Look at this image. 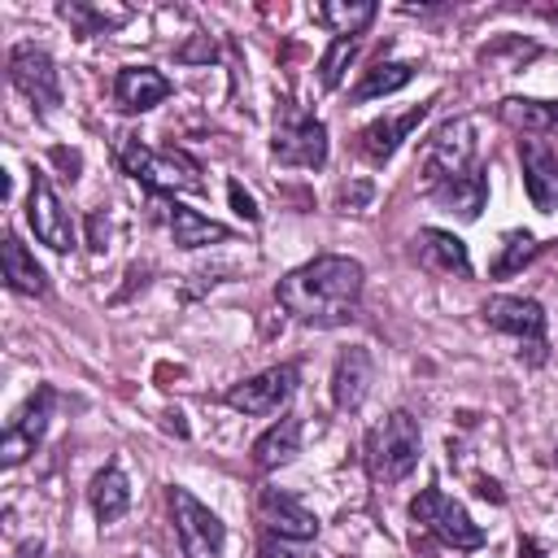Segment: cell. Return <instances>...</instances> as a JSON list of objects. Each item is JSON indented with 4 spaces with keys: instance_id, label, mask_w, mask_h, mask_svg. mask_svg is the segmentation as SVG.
<instances>
[{
    "instance_id": "cell-11",
    "label": "cell",
    "mask_w": 558,
    "mask_h": 558,
    "mask_svg": "<svg viewBox=\"0 0 558 558\" xmlns=\"http://www.w3.org/2000/svg\"><path fill=\"white\" fill-rule=\"evenodd\" d=\"M292 392H296V366L283 362V366H270V371L227 388V405L240 414H275Z\"/></svg>"
},
{
    "instance_id": "cell-15",
    "label": "cell",
    "mask_w": 558,
    "mask_h": 558,
    "mask_svg": "<svg viewBox=\"0 0 558 558\" xmlns=\"http://www.w3.org/2000/svg\"><path fill=\"white\" fill-rule=\"evenodd\" d=\"M170 78L153 65H122L118 78H113V100L126 109V113H148L153 105H161L170 96Z\"/></svg>"
},
{
    "instance_id": "cell-35",
    "label": "cell",
    "mask_w": 558,
    "mask_h": 558,
    "mask_svg": "<svg viewBox=\"0 0 558 558\" xmlns=\"http://www.w3.org/2000/svg\"><path fill=\"white\" fill-rule=\"evenodd\" d=\"M545 17H558V9H545Z\"/></svg>"
},
{
    "instance_id": "cell-21",
    "label": "cell",
    "mask_w": 558,
    "mask_h": 558,
    "mask_svg": "<svg viewBox=\"0 0 558 558\" xmlns=\"http://www.w3.org/2000/svg\"><path fill=\"white\" fill-rule=\"evenodd\" d=\"M301 436H305V427H301V418H279V423H270L257 440H253V462L262 466V471H275V466H283V462H292L296 453H301Z\"/></svg>"
},
{
    "instance_id": "cell-7",
    "label": "cell",
    "mask_w": 558,
    "mask_h": 558,
    "mask_svg": "<svg viewBox=\"0 0 558 558\" xmlns=\"http://www.w3.org/2000/svg\"><path fill=\"white\" fill-rule=\"evenodd\" d=\"M170 510H174V532L187 558H222V541L227 527L218 523V514L209 506H201L187 488H170Z\"/></svg>"
},
{
    "instance_id": "cell-14",
    "label": "cell",
    "mask_w": 558,
    "mask_h": 558,
    "mask_svg": "<svg viewBox=\"0 0 558 558\" xmlns=\"http://www.w3.org/2000/svg\"><path fill=\"white\" fill-rule=\"evenodd\" d=\"M257 514H262L266 532L279 541H314L318 536V519L296 497H288L283 488H266L257 501Z\"/></svg>"
},
{
    "instance_id": "cell-10",
    "label": "cell",
    "mask_w": 558,
    "mask_h": 558,
    "mask_svg": "<svg viewBox=\"0 0 558 558\" xmlns=\"http://www.w3.org/2000/svg\"><path fill=\"white\" fill-rule=\"evenodd\" d=\"M26 222H31L35 240H39V244H48L52 253H70V248L78 244V235H74V222H70V214L61 209V201H57V192H52V183H48L44 174H35V179H31Z\"/></svg>"
},
{
    "instance_id": "cell-25",
    "label": "cell",
    "mask_w": 558,
    "mask_h": 558,
    "mask_svg": "<svg viewBox=\"0 0 558 558\" xmlns=\"http://www.w3.org/2000/svg\"><path fill=\"white\" fill-rule=\"evenodd\" d=\"M414 78V65L410 61H384L375 70H366V78L353 87V100H375V96H392L401 92L405 83Z\"/></svg>"
},
{
    "instance_id": "cell-29",
    "label": "cell",
    "mask_w": 558,
    "mask_h": 558,
    "mask_svg": "<svg viewBox=\"0 0 558 558\" xmlns=\"http://www.w3.org/2000/svg\"><path fill=\"white\" fill-rule=\"evenodd\" d=\"M353 52H357V35H336V39H331V48H327L323 61H318V83H323L327 92L340 87V78H344V70H349Z\"/></svg>"
},
{
    "instance_id": "cell-17",
    "label": "cell",
    "mask_w": 558,
    "mask_h": 558,
    "mask_svg": "<svg viewBox=\"0 0 558 558\" xmlns=\"http://www.w3.org/2000/svg\"><path fill=\"white\" fill-rule=\"evenodd\" d=\"M423 118H427V105H414V109H410V113H401V118H379V122L362 126V135H357L362 157H366V161H375V166H384V161L401 148V140H405Z\"/></svg>"
},
{
    "instance_id": "cell-13",
    "label": "cell",
    "mask_w": 558,
    "mask_h": 558,
    "mask_svg": "<svg viewBox=\"0 0 558 558\" xmlns=\"http://www.w3.org/2000/svg\"><path fill=\"white\" fill-rule=\"evenodd\" d=\"M519 161H523V187H527L532 205L541 214H554L558 209V157H554V148L536 135H523Z\"/></svg>"
},
{
    "instance_id": "cell-3",
    "label": "cell",
    "mask_w": 558,
    "mask_h": 558,
    "mask_svg": "<svg viewBox=\"0 0 558 558\" xmlns=\"http://www.w3.org/2000/svg\"><path fill=\"white\" fill-rule=\"evenodd\" d=\"M471 166H475V126H471V118H453L427 140V153L418 161V183L427 192H436L440 183L466 174Z\"/></svg>"
},
{
    "instance_id": "cell-30",
    "label": "cell",
    "mask_w": 558,
    "mask_h": 558,
    "mask_svg": "<svg viewBox=\"0 0 558 558\" xmlns=\"http://www.w3.org/2000/svg\"><path fill=\"white\" fill-rule=\"evenodd\" d=\"M227 196H231V205H235V214H240V218L257 222V214H262V209H257V201H253V196L240 187V179H231V183H227Z\"/></svg>"
},
{
    "instance_id": "cell-19",
    "label": "cell",
    "mask_w": 558,
    "mask_h": 558,
    "mask_svg": "<svg viewBox=\"0 0 558 558\" xmlns=\"http://www.w3.org/2000/svg\"><path fill=\"white\" fill-rule=\"evenodd\" d=\"M497 118L523 135H558V100H532V96H506L497 105Z\"/></svg>"
},
{
    "instance_id": "cell-23",
    "label": "cell",
    "mask_w": 558,
    "mask_h": 558,
    "mask_svg": "<svg viewBox=\"0 0 558 558\" xmlns=\"http://www.w3.org/2000/svg\"><path fill=\"white\" fill-rule=\"evenodd\" d=\"M87 497H92V510H96L100 523H118V519L126 514V506H131V484H126V475H122L118 466H105V471L92 480Z\"/></svg>"
},
{
    "instance_id": "cell-26",
    "label": "cell",
    "mask_w": 558,
    "mask_h": 558,
    "mask_svg": "<svg viewBox=\"0 0 558 558\" xmlns=\"http://www.w3.org/2000/svg\"><path fill=\"white\" fill-rule=\"evenodd\" d=\"M314 17L323 22V26H331L336 35H357L371 17H375V4L371 0H362V4H340V0H327V4H318L314 9Z\"/></svg>"
},
{
    "instance_id": "cell-16",
    "label": "cell",
    "mask_w": 558,
    "mask_h": 558,
    "mask_svg": "<svg viewBox=\"0 0 558 558\" xmlns=\"http://www.w3.org/2000/svg\"><path fill=\"white\" fill-rule=\"evenodd\" d=\"M371 375H375L371 353L366 349H344L336 357V371H331V401H336V410L353 414L366 401V392H371Z\"/></svg>"
},
{
    "instance_id": "cell-5",
    "label": "cell",
    "mask_w": 558,
    "mask_h": 558,
    "mask_svg": "<svg viewBox=\"0 0 558 558\" xmlns=\"http://www.w3.org/2000/svg\"><path fill=\"white\" fill-rule=\"evenodd\" d=\"M270 157L279 166H305V170H318L327 161V126L310 113H301L296 105H283L279 109V122H275V140H270Z\"/></svg>"
},
{
    "instance_id": "cell-9",
    "label": "cell",
    "mask_w": 558,
    "mask_h": 558,
    "mask_svg": "<svg viewBox=\"0 0 558 558\" xmlns=\"http://www.w3.org/2000/svg\"><path fill=\"white\" fill-rule=\"evenodd\" d=\"M9 78H13V87H17L39 113H52V109L61 105L57 65H52V57H48L44 48H35V44H17V48L9 52Z\"/></svg>"
},
{
    "instance_id": "cell-22",
    "label": "cell",
    "mask_w": 558,
    "mask_h": 558,
    "mask_svg": "<svg viewBox=\"0 0 558 558\" xmlns=\"http://www.w3.org/2000/svg\"><path fill=\"white\" fill-rule=\"evenodd\" d=\"M0 262H4V283H9L13 292H22V296H44V292H48V279H44L39 262L26 253V244H22L17 235H9V240L0 244Z\"/></svg>"
},
{
    "instance_id": "cell-6",
    "label": "cell",
    "mask_w": 558,
    "mask_h": 558,
    "mask_svg": "<svg viewBox=\"0 0 558 558\" xmlns=\"http://www.w3.org/2000/svg\"><path fill=\"white\" fill-rule=\"evenodd\" d=\"M410 514H414V523H423L427 532H436L445 545H453V549H480L484 545V527L453 501V497H445L440 488H423L414 501H410Z\"/></svg>"
},
{
    "instance_id": "cell-12",
    "label": "cell",
    "mask_w": 558,
    "mask_h": 558,
    "mask_svg": "<svg viewBox=\"0 0 558 558\" xmlns=\"http://www.w3.org/2000/svg\"><path fill=\"white\" fill-rule=\"evenodd\" d=\"M48 410H52V392L39 388L35 397L22 401V410L9 418L4 427V440H0V462L4 466H17L35 453V445L44 440V427H48Z\"/></svg>"
},
{
    "instance_id": "cell-20",
    "label": "cell",
    "mask_w": 558,
    "mask_h": 558,
    "mask_svg": "<svg viewBox=\"0 0 558 558\" xmlns=\"http://www.w3.org/2000/svg\"><path fill=\"white\" fill-rule=\"evenodd\" d=\"M436 205H445L449 214H458V218H480V209H484V196H488V179H484V170L480 166H471L466 174H458V179H449V183H440L436 192H427Z\"/></svg>"
},
{
    "instance_id": "cell-24",
    "label": "cell",
    "mask_w": 558,
    "mask_h": 558,
    "mask_svg": "<svg viewBox=\"0 0 558 558\" xmlns=\"http://www.w3.org/2000/svg\"><path fill=\"white\" fill-rule=\"evenodd\" d=\"M170 235L179 248H201V244H218V240H231V231L214 218H201L196 209L187 205H170Z\"/></svg>"
},
{
    "instance_id": "cell-4",
    "label": "cell",
    "mask_w": 558,
    "mask_h": 558,
    "mask_svg": "<svg viewBox=\"0 0 558 558\" xmlns=\"http://www.w3.org/2000/svg\"><path fill=\"white\" fill-rule=\"evenodd\" d=\"M418 445H423V436H418L414 414L392 410V414L375 427V436H371V471H375L379 480H388V484L405 480V475L414 471V462H418Z\"/></svg>"
},
{
    "instance_id": "cell-2",
    "label": "cell",
    "mask_w": 558,
    "mask_h": 558,
    "mask_svg": "<svg viewBox=\"0 0 558 558\" xmlns=\"http://www.w3.org/2000/svg\"><path fill=\"white\" fill-rule=\"evenodd\" d=\"M122 166L131 179L148 183L153 192H201L205 187L201 166L179 148H148V144L131 140L122 148Z\"/></svg>"
},
{
    "instance_id": "cell-1",
    "label": "cell",
    "mask_w": 558,
    "mask_h": 558,
    "mask_svg": "<svg viewBox=\"0 0 558 558\" xmlns=\"http://www.w3.org/2000/svg\"><path fill=\"white\" fill-rule=\"evenodd\" d=\"M362 262L340 257V253H323L296 270H288L275 288L279 305L305 323V327H340L353 318L357 301H362Z\"/></svg>"
},
{
    "instance_id": "cell-34",
    "label": "cell",
    "mask_w": 558,
    "mask_h": 558,
    "mask_svg": "<svg viewBox=\"0 0 558 558\" xmlns=\"http://www.w3.org/2000/svg\"><path fill=\"white\" fill-rule=\"evenodd\" d=\"M480 493H484V497H493V501H501V493H497V484H488V480H480Z\"/></svg>"
},
{
    "instance_id": "cell-28",
    "label": "cell",
    "mask_w": 558,
    "mask_h": 558,
    "mask_svg": "<svg viewBox=\"0 0 558 558\" xmlns=\"http://www.w3.org/2000/svg\"><path fill=\"white\" fill-rule=\"evenodd\" d=\"M532 257H536V235H532V231H506L501 253L493 257V275H497V279H506V275L523 270Z\"/></svg>"
},
{
    "instance_id": "cell-18",
    "label": "cell",
    "mask_w": 558,
    "mask_h": 558,
    "mask_svg": "<svg viewBox=\"0 0 558 558\" xmlns=\"http://www.w3.org/2000/svg\"><path fill=\"white\" fill-rule=\"evenodd\" d=\"M414 248H418V262H423L427 270H436V275H458V279H466V275H471L466 244H462L453 231L423 227V231H418V240H414Z\"/></svg>"
},
{
    "instance_id": "cell-27",
    "label": "cell",
    "mask_w": 558,
    "mask_h": 558,
    "mask_svg": "<svg viewBox=\"0 0 558 558\" xmlns=\"http://www.w3.org/2000/svg\"><path fill=\"white\" fill-rule=\"evenodd\" d=\"M78 35H105V31H118L126 22V13H105V9H92V4H78V0H65L57 9Z\"/></svg>"
},
{
    "instance_id": "cell-33",
    "label": "cell",
    "mask_w": 558,
    "mask_h": 558,
    "mask_svg": "<svg viewBox=\"0 0 558 558\" xmlns=\"http://www.w3.org/2000/svg\"><path fill=\"white\" fill-rule=\"evenodd\" d=\"M519 558H545V549H541L532 536H523V541H519Z\"/></svg>"
},
{
    "instance_id": "cell-31",
    "label": "cell",
    "mask_w": 558,
    "mask_h": 558,
    "mask_svg": "<svg viewBox=\"0 0 558 558\" xmlns=\"http://www.w3.org/2000/svg\"><path fill=\"white\" fill-rule=\"evenodd\" d=\"M257 558H305L301 549H292L288 541H279V536H270V541H262V549H257Z\"/></svg>"
},
{
    "instance_id": "cell-32",
    "label": "cell",
    "mask_w": 558,
    "mask_h": 558,
    "mask_svg": "<svg viewBox=\"0 0 558 558\" xmlns=\"http://www.w3.org/2000/svg\"><path fill=\"white\" fill-rule=\"evenodd\" d=\"M87 227H92V248H96V253H105V235H109L105 214H92V222H87Z\"/></svg>"
},
{
    "instance_id": "cell-8",
    "label": "cell",
    "mask_w": 558,
    "mask_h": 558,
    "mask_svg": "<svg viewBox=\"0 0 558 558\" xmlns=\"http://www.w3.org/2000/svg\"><path fill=\"white\" fill-rule=\"evenodd\" d=\"M484 318L488 327L527 344V362H545V310L532 296H488Z\"/></svg>"
},
{
    "instance_id": "cell-36",
    "label": "cell",
    "mask_w": 558,
    "mask_h": 558,
    "mask_svg": "<svg viewBox=\"0 0 558 558\" xmlns=\"http://www.w3.org/2000/svg\"><path fill=\"white\" fill-rule=\"evenodd\" d=\"M48 558H74V554H48Z\"/></svg>"
}]
</instances>
